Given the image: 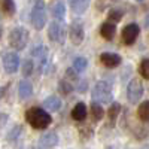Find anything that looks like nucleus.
Instances as JSON below:
<instances>
[{
  "label": "nucleus",
  "instance_id": "nucleus-1",
  "mask_svg": "<svg viewBox=\"0 0 149 149\" xmlns=\"http://www.w3.org/2000/svg\"><path fill=\"white\" fill-rule=\"evenodd\" d=\"M26 121L36 130H43L51 124L52 118L48 113L46 110L40 109V107H30L26 112Z\"/></svg>",
  "mask_w": 149,
  "mask_h": 149
},
{
  "label": "nucleus",
  "instance_id": "nucleus-2",
  "mask_svg": "<svg viewBox=\"0 0 149 149\" xmlns=\"http://www.w3.org/2000/svg\"><path fill=\"white\" fill-rule=\"evenodd\" d=\"M31 24L36 30H42L46 24V8L43 0H34L31 9Z\"/></svg>",
  "mask_w": 149,
  "mask_h": 149
},
{
  "label": "nucleus",
  "instance_id": "nucleus-3",
  "mask_svg": "<svg viewBox=\"0 0 149 149\" xmlns=\"http://www.w3.org/2000/svg\"><path fill=\"white\" fill-rule=\"evenodd\" d=\"M29 42V31L24 27H15L9 33V45L17 49V51H21V49L26 48Z\"/></svg>",
  "mask_w": 149,
  "mask_h": 149
},
{
  "label": "nucleus",
  "instance_id": "nucleus-4",
  "mask_svg": "<svg viewBox=\"0 0 149 149\" xmlns=\"http://www.w3.org/2000/svg\"><path fill=\"white\" fill-rule=\"evenodd\" d=\"M93 100L97 103H110L112 102V88L104 81H100L93 88Z\"/></svg>",
  "mask_w": 149,
  "mask_h": 149
},
{
  "label": "nucleus",
  "instance_id": "nucleus-5",
  "mask_svg": "<svg viewBox=\"0 0 149 149\" xmlns=\"http://www.w3.org/2000/svg\"><path fill=\"white\" fill-rule=\"evenodd\" d=\"M143 95V85L139 79H133L130 81L128 86H127V98L130 103H137Z\"/></svg>",
  "mask_w": 149,
  "mask_h": 149
},
{
  "label": "nucleus",
  "instance_id": "nucleus-6",
  "mask_svg": "<svg viewBox=\"0 0 149 149\" xmlns=\"http://www.w3.org/2000/svg\"><path fill=\"white\" fill-rule=\"evenodd\" d=\"M139 33H140V29H139L137 24H128V26H125L122 30L121 40L125 45H131V43H134L136 39H137Z\"/></svg>",
  "mask_w": 149,
  "mask_h": 149
},
{
  "label": "nucleus",
  "instance_id": "nucleus-7",
  "mask_svg": "<svg viewBox=\"0 0 149 149\" xmlns=\"http://www.w3.org/2000/svg\"><path fill=\"white\" fill-rule=\"evenodd\" d=\"M3 67L6 70V73H15L19 67V57L15 52H8L3 57Z\"/></svg>",
  "mask_w": 149,
  "mask_h": 149
},
{
  "label": "nucleus",
  "instance_id": "nucleus-8",
  "mask_svg": "<svg viewBox=\"0 0 149 149\" xmlns=\"http://www.w3.org/2000/svg\"><path fill=\"white\" fill-rule=\"evenodd\" d=\"M48 37L52 42L63 43L64 42V30H63V27H61L58 22H51L49 24V29H48Z\"/></svg>",
  "mask_w": 149,
  "mask_h": 149
},
{
  "label": "nucleus",
  "instance_id": "nucleus-9",
  "mask_svg": "<svg viewBox=\"0 0 149 149\" xmlns=\"http://www.w3.org/2000/svg\"><path fill=\"white\" fill-rule=\"evenodd\" d=\"M100 61L103 66H106L109 69H113V67L121 64V57L115 52H103L100 55Z\"/></svg>",
  "mask_w": 149,
  "mask_h": 149
},
{
  "label": "nucleus",
  "instance_id": "nucleus-10",
  "mask_svg": "<svg viewBox=\"0 0 149 149\" xmlns=\"http://www.w3.org/2000/svg\"><path fill=\"white\" fill-rule=\"evenodd\" d=\"M31 55L39 61V67H45L46 63H48V48L43 46V45H39V46H34L31 49Z\"/></svg>",
  "mask_w": 149,
  "mask_h": 149
},
{
  "label": "nucleus",
  "instance_id": "nucleus-11",
  "mask_svg": "<svg viewBox=\"0 0 149 149\" xmlns=\"http://www.w3.org/2000/svg\"><path fill=\"white\" fill-rule=\"evenodd\" d=\"M70 40L74 45H81L84 40V27L79 22H73L70 26Z\"/></svg>",
  "mask_w": 149,
  "mask_h": 149
},
{
  "label": "nucleus",
  "instance_id": "nucleus-12",
  "mask_svg": "<svg viewBox=\"0 0 149 149\" xmlns=\"http://www.w3.org/2000/svg\"><path fill=\"white\" fill-rule=\"evenodd\" d=\"M33 94V85L27 81V79H22L18 85V95L21 100H27V98H30Z\"/></svg>",
  "mask_w": 149,
  "mask_h": 149
},
{
  "label": "nucleus",
  "instance_id": "nucleus-13",
  "mask_svg": "<svg viewBox=\"0 0 149 149\" xmlns=\"http://www.w3.org/2000/svg\"><path fill=\"white\" fill-rule=\"evenodd\" d=\"M116 33V27H115V22H103L102 24V27H100V34L102 37H104L106 40H112L113 39V36Z\"/></svg>",
  "mask_w": 149,
  "mask_h": 149
},
{
  "label": "nucleus",
  "instance_id": "nucleus-14",
  "mask_svg": "<svg viewBox=\"0 0 149 149\" xmlns=\"http://www.w3.org/2000/svg\"><path fill=\"white\" fill-rule=\"evenodd\" d=\"M57 143H58V136L55 133H46L39 140V146L42 148H51V146H55Z\"/></svg>",
  "mask_w": 149,
  "mask_h": 149
},
{
  "label": "nucleus",
  "instance_id": "nucleus-15",
  "mask_svg": "<svg viewBox=\"0 0 149 149\" xmlns=\"http://www.w3.org/2000/svg\"><path fill=\"white\" fill-rule=\"evenodd\" d=\"M72 118L74 121H84L86 118V106L84 103H78L72 110Z\"/></svg>",
  "mask_w": 149,
  "mask_h": 149
},
{
  "label": "nucleus",
  "instance_id": "nucleus-16",
  "mask_svg": "<svg viewBox=\"0 0 149 149\" xmlns=\"http://www.w3.org/2000/svg\"><path fill=\"white\" fill-rule=\"evenodd\" d=\"M43 106H45V109L49 110V112H55V110H58V109L61 107V102H60V98H58V97L51 95V97L45 98Z\"/></svg>",
  "mask_w": 149,
  "mask_h": 149
},
{
  "label": "nucleus",
  "instance_id": "nucleus-17",
  "mask_svg": "<svg viewBox=\"0 0 149 149\" xmlns=\"http://www.w3.org/2000/svg\"><path fill=\"white\" fill-rule=\"evenodd\" d=\"M72 2V9L76 14H84L86 8L90 6V0H70Z\"/></svg>",
  "mask_w": 149,
  "mask_h": 149
},
{
  "label": "nucleus",
  "instance_id": "nucleus-18",
  "mask_svg": "<svg viewBox=\"0 0 149 149\" xmlns=\"http://www.w3.org/2000/svg\"><path fill=\"white\" fill-rule=\"evenodd\" d=\"M119 112H121V104L118 103H112L109 110H107V116H109V122H110V125H113L118 115H119Z\"/></svg>",
  "mask_w": 149,
  "mask_h": 149
},
{
  "label": "nucleus",
  "instance_id": "nucleus-19",
  "mask_svg": "<svg viewBox=\"0 0 149 149\" xmlns=\"http://www.w3.org/2000/svg\"><path fill=\"white\" fill-rule=\"evenodd\" d=\"M91 113H93L94 121H100V119H103V116H104V109L102 107V104H98L97 102H94V103L91 104Z\"/></svg>",
  "mask_w": 149,
  "mask_h": 149
},
{
  "label": "nucleus",
  "instance_id": "nucleus-20",
  "mask_svg": "<svg viewBox=\"0 0 149 149\" xmlns=\"http://www.w3.org/2000/svg\"><path fill=\"white\" fill-rule=\"evenodd\" d=\"M0 8L6 15H14L15 14V3L14 0H2L0 2Z\"/></svg>",
  "mask_w": 149,
  "mask_h": 149
},
{
  "label": "nucleus",
  "instance_id": "nucleus-21",
  "mask_svg": "<svg viewBox=\"0 0 149 149\" xmlns=\"http://www.w3.org/2000/svg\"><path fill=\"white\" fill-rule=\"evenodd\" d=\"M52 14H54V17H55L57 21H63V18H64V15H66V6H64V3H63V2H58V3L54 6Z\"/></svg>",
  "mask_w": 149,
  "mask_h": 149
},
{
  "label": "nucleus",
  "instance_id": "nucleus-22",
  "mask_svg": "<svg viewBox=\"0 0 149 149\" xmlns=\"http://www.w3.org/2000/svg\"><path fill=\"white\" fill-rule=\"evenodd\" d=\"M137 113H139V118L142 121H149V100L143 102L139 109H137Z\"/></svg>",
  "mask_w": 149,
  "mask_h": 149
},
{
  "label": "nucleus",
  "instance_id": "nucleus-23",
  "mask_svg": "<svg viewBox=\"0 0 149 149\" xmlns=\"http://www.w3.org/2000/svg\"><path fill=\"white\" fill-rule=\"evenodd\" d=\"M73 67L76 69L79 73L85 72L86 67H88V61H86V58H84V57H78V58H74V61H73Z\"/></svg>",
  "mask_w": 149,
  "mask_h": 149
},
{
  "label": "nucleus",
  "instance_id": "nucleus-24",
  "mask_svg": "<svg viewBox=\"0 0 149 149\" xmlns=\"http://www.w3.org/2000/svg\"><path fill=\"white\" fill-rule=\"evenodd\" d=\"M139 72H140V74H142L145 79H149V58L142 60L140 67H139Z\"/></svg>",
  "mask_w": 149,
  "mask_h": 149
},
{
  "label": "nucleus",
  "instance_id": "nucleus-25",
  "mask_svg": "<svg viewBox=\"0 0 149 149\" xmlns=\"http://www.w3.org/2000/svg\"><path fill=\"white\" fill-rule=\"evenodd\" d=\"M58 90H60V93H63V94H69V93H72L73 86H72L70 82H67V79H63V81H60V84H58Z\"/></svg>",
  "mask_w": 149,
  "mask_h": 149
},
{
  "label": "nucleus",
  "instance_id": "nucleus-26",
  "mask_svg": "<svg viewBox=\"0 0 149 149\" xmlns=\"http://www.w3.org/2000/svg\"><path fill=\"white\" fill-rule=\"evenodd\" d=\"M33 69H34L33 61H31V60H26V61H24V64H22V76H24V78L30 76L31 72H33Z\"/></svg>",
  "mask_w": 149,
  "mask_h": 149
},
{
  "label": "nucleus",
  "instance_id": "nucleus-27",
  "mask_svg": "<svg viewBox=\"0 0 149 149\" xmlns=\"http://www.w3.org/2000/svg\"><path fill=\"white\" fill-rule=\"evenodd\" d=\"M78 70L74 69V67H72V69H67V72H66V79L67 81H70V82H78L79 81V76H78Z\"/></svg>",
  "mask_w": 149,
  "mask_h": 149
},
{
  "label": "nucleus",
  "instance_id": "nucleus-28",
  "mask_svg": "<svg viewBox=\"0 0 149 149\" xmlns=\"http://www.w3.org/2000/svg\"><path fill=\"white\" fill-rule=\"evenodd\" d=\"M121 18H122V10L121 9H110L109 10V19L110 21L118 22V21H121Z\"/></svg>",
  "mask_w": 149,
  "mask_h": 149
},
{
  "label": "nucleus",
  "instance_id": "nucleus-29",
  "mask_svg": "<svg viewBox=\"0 0 149 149\" xmlns=\"http://www.w3.org/2000/svg\"><path fill=\"white\" fill-rule=\"evenodd\" d=\"M19 133H21V127H19V125H15L14 128L9 131V134H8V140H15L18 136H19Z\"/></svg>",
  "mask_w": 149,
  "mask_h": 149
},
{
  "label": "nucleus",
  "instance_id": "nucleus-30",
  "mask_svg": "<svg viewBox=\"0 0 149 149\" xmlns=\"http://www.w3.org/2000/svg\"><path fill=\"white\" fill-rule=\"evenodd\" d=\"M112 2H115V0H97V9L103 10V9L106 8V5H109V3H112Z\"/></svg>",
  "mask_w": 149,
  "mask_h": 149
},
{
  "label": "nucleus",
  "instance_id": "nucleus-31",
  "mask_svg": "<svg viewBox=\"0 0 149 149\" xmlns=\"http://www.w3.org/2000/svg\"><path fill=\"white\" fill-rule=\"evenodd\" d=\"M6 122H8V115L6 113H0V130L5 127Z\"/></svg>",
  "mask_w": 149,
  "mask_h": 149
},
{
  "label": "nucleus",
  "instance_id": "nucleus-32",
  "mask_svg": "<svg viewBox=\"0 0 149 149\" xmlns=\"http://www.w3.org/2000/svg\"><path fill=\"white\" fill-rule=\"evenodd\" d=\"M85 88H86V82H85V81H82V82H81V85H79V88H78V90H79L81 93H84V91H85Z\"/></svg>",
  "mask_w": 149,
  "mask_h": 149
},
{
  "label": "nucleus",
  "instance_id": "nucleus-33",
  "mask_svg": "<svg viewBox=\"0 0 149 149\" xmlns=\"http://www.w3.org/2000/svg\"><path fill=\"white\" fill-rule=\"evenodd\" d=\"M145 26H146V27H149V17H148V19L145 21Z\"/></svg>",
  "mask_w": 149,
  "mask_h": 149
},
{
  "label": "nucleus",
  "instance_id": "nucleus-34",
  "mask_svg": "<svg viewBox=\"0 0 149 149\" xmlns=\"http://www.w3.org/2000/svg\"><path fill=\"white\" fill-rule=\"evenodd\" d=\"M0 37H2V29H0Z\"/></svg>",
  "mask_w": 149,
  "mask_h": 149
},
{
  "label": "nucleus",
  "instance_id": "nucleus-35",
  "mask_svg": "<svg viewBox=\"0 0 149 149\" xmlns=\"http://www.w3.org/2000/svg\"><path fill=\"white\" fill-rule=\"evenodd\" d=\"M137 2H142V0H137Z\"/></svg>",
  "mask_w": 149,
  "mask_h": 149
}]
</instances>
